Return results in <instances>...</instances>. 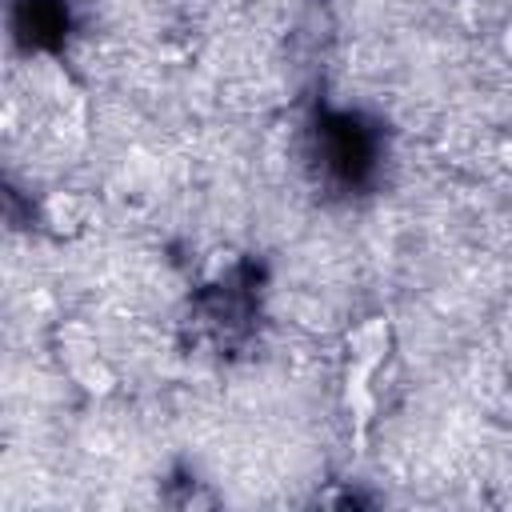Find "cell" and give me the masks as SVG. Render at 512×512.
<instances>
[{
  "mask_svg": "<svg viewBox=\"0 0 512 512\" xmlns=\"http://www.w3.org/2000/svg\"><path fill=\"white\" fill-rule=\"evenodd\" d=\"M388 344H392V332H388V320H380V316L360 320V324L348 332V352H352V360H356L360 372L376 368V364L384 360Z\"/></svg>",
  "mask_w": 512,
  "mask_h": 512,
  "instance_id": "cell-2",
  "label": "cell"
},
{
  "mask_svg": "<svg viewBox=\"0 0 512 512\" xmlns=\"http://www.w3.org/2000/svg\"><path fill=\"white\" fill-rule=\"evenodd\" d=\"M92 216V204L88 196L80 192H52L44 204H40V220L56 232V236H76Z\"/></svg>",
  "mask_w": 512,
  "mask_h": 512,
  "instance_id": "cell-1",
  "label": "cell"
},
{
  "mask_svg": "<svg viewBox=\"0 0 512 512\" xmlns=\"http://www.w3.org/2000/svg\"><path fill=\"white\" fill-rule=\"evenodd\" d=\"M508 280H512V268H508Z\"/></svg>",
  "mask_w": 512,
  "mask_h": 512,
  "instance_id": "cell-6",
  "label": "cell"
},
{
  "mask_svg": "<svg viewBox=\"0 0 512 512\" xmlns=\"http://www.w3.org/2000/svg\"><path fill=\"white\" fill-rule=\"evenodd\" d=\"M56 348H60L64 364L72 368V364L96 356V332H92L84 320H64V324L56 328Z\"/></svg>",
  "mask_w": 512,
  "mask_h": 512,
  "instance_id": "cell-3",
  "label": "cell"
},
{
  "mask_svg": "<svg viewBox=\"0 0 512 512\" xmlns=\"http://www.w3.org/2000/svg\"><path fill=\"white\" fill-rule=\"evenodd\" d=\"M504 44H508V52H512V20H508V28H504Z\"/></svg>",
  "mask_w": 512,
  "mask_h": 512,
  "instance_id": "cell-5",
  "label": "cell"
},
{
  "mask_svg": "<svg viewBox=\"0 0 512 512\" xmlns=\"http://www.w3.org/2000/svg\"><path fill=\"white\" fill-rule=\"evenodd\" d=\"M72 380H76L84 392H92V396H108V392L116 388V372H112V364L100 360V356H88V360L72 364Z\"/></svg>",
  "mask_w": 512,
  "mask_h": 512,
  "instance_id": "cell-4",
  "label": "cell"
}]
</instances>
